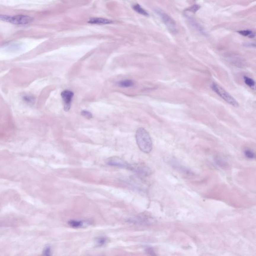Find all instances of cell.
Returning a JSON list of instances; mask_svg holds the SVG:
<instances>
[{
	"label": "cell",
	"instance_id": "obj_18",
	"mask_svg": "<svg viewBox=\"0 0 256 256\" xmlns=\"http://www.w3.org/2000/svg\"><path fill=\"white\" fill-rule=\"evenodd\" d=\"M7 48L9 50L13 51H17L19 50L20 48L21 49V46L18 44H11L7 46Z\"/></svg>",
	"mask_w": 256,
	"mask_h": 256
},
{
	"label": "cell",
	"instance_id": "obj_8",
	"mask_svg": "<svg viewBox=\"0 0 256 256\" xmlns=\"http://www.w3.org/2000/svg\"><path fill=\"white\" fill-rule=\"evenodd\" d=\"M61 96L64 103V110L68 111L71 108L72 99L74 96V93L70 90H64L61 93Z\"/></svg>",
	"mask_w": 256,
	"mask_h": 256
},
{
	"label": "cell",
	"instance_id": "obj_6",
	"mask_svg": "<svg viewBox=\"0 0 256 256\" xmlns=\"http://www.w3.org/2000/svg\"><path fill=\"white\" fill-rule=\"evenodd\" d=\"M130 170L134 172L136 174L143 177H147L151 174L152 171L150 169L143 164H132L130 165Z\"/></svg>",
	"mask_w": 256,
	"mask_h": 256
},
{
	"label": "cell",
	"instance_id": "obj_19",
	"mask_svg": "<svg viewBox=\"0 0 256 256\" xmlns=\"http://www.w3.org/2000/svg\"><path fill=\"white\" fill-rule=\"evenodd\" d=\"M81 115L83 117H85L86 118L88 119L92 118V117H93V116H92L91 113H90V112H89V111L87 110L82 111V112H81Z\"/></svg>",
	"mask_w": 256,
	"mask_h": 256
},
{
	"label": "cell",
	"instance_id": "obj_7",
	"mask_svg": "<svg viewBox=\"0 0 256 256\" xmlns=\"http://www.w3.org/2000/svg\"><path fill=\"white\" fill-rule=\"evenodd\" d=\"M154 220L152 217L147 214H142L136 216L135 218L129 220V222L135 225H149L152 224Z\"/></svg>",
	"mask_w": 256,
	"mask_h": 256
},
{
	"label": "cell",
	"instance_id": "obj_11",
	"mask_svg": "<svg viewBox=\"0 0 256 256\" xmlns=\"http://www.w3.org/2000/svg\"><path fill=\"white\" fill-rule=\"evenodd\" d=\"M133 9L137 13H139L140 14L145 16H149V14L147 13V12L144 10V9L138 4L133 5Z\"/></svg>",
	"mask_w": 256,
	"mask_h": 256
},
{
	"label": "cell",
	"instance_id": "obj_10",
	"mask_svg": "<svg viewBox=\"0 0 256 256\" xmlns=\"http://www.w3.org/2000/svg\"><path fill=\"white\" fill-rule=\"evenodd\" d=\"M117 85L122 88H129L133 86L134 85V82L131 80H122L117 82Z\"/></svg>",
	"mask_w": 256,
	"mask_h": 256
},
{
	"label": "cell",
	"instance_id": "obj_17",
	"mask_svg": "<svg viewBox=\"0 0 256 256\" xmlns=\"http://www.w3.org/2000/svg\"><path fill=\"white\" fill-rule=\"evenodd\" d=\"M244 153H245L246 157L250 159H253L255 157L254 153L249 149H247L246 150H245Z\"/></svg>",
	"mask_w": 256,
	"mask_h": 256
},
{
	"label": "cell",
	"instance_id": "obj_1",
	"mask_svg": "<svg viewBox=\"0 0 256 256\" xmlns=\"http://www.w3.org/2000/svg\"><path fill=\"white\" fill-rule=\"evenodd\" d=\"M136 142L141 151L150 153L152 150L153 143L150 135L144 128H140L136 133Z\"/></svg>",
	"mask_w": 256,
	"mask_h": 256
},
{
	"label": "cell",
	"instance_id": "obj_5",
	"mask_svg": "<svg viewBox=\"0 0 256 256\" xmlns=\"http://www.w3.org/2000/svg\"><path fill=\"white\" fill-rule=\"evenodd\" d=\"M107 165L112 167H115L118 168H125L130 170V165L123 160L118 157H112L107 159L106 161Z\"/></svg>",
	"mask_w": 256,
	"mask_h": 256
},
{
	"label": "cell",
	"instance_id": "obj_13",
	"mask_svg": "<svg viewBox=\"0 0 256 256\" xmlns=\"http://www.w3.org/2000/svg\"><path fill=\"white\" fill-rule=\"evenodd\" d=\"M238 33L241 35L245 36V37H248L249 38H253L255 37V33L252 31L248 30H242L238 31Z\"/></svg>",
	"mask_w": 256,
	"mask_h": 256
},
{
	"label": "cell",
	"instance_id": "obj_20",
	"mask_svg": "<svg viewBox=\"0 0 256 256\" xmlns=\"http://www.w3.org/2000/svg\"><path fill=\"white\" fill-rule=\"evenodd\" d=\"M106 239L105 238H99L96 240V244L98 246H102L106 243Z\"/></svg>",
	"mask_w": 256,
	"mask_h": 256
},
{
	"label": "cell",
	"instance_id": "obj_21",
	"mask_svg": "<svg viewBox=\"0 0 256 256\" xmlns=\"http://www.w3.org/2000/svg\"><path fill=\"white\" fill-rule=\"evenodd\" d=\"M200 9V6L198 5H194L193 6L191 7L190 8H189L188 10L191 12L193 13H196Z\"/></svg>",
	"mask_w": 256,
	"mask_h": 256
},
{
	"label": "cell",
	"instance_id": "obj_14",
	"mask_svg": "<svg viewBox=\"0 0 256 256\" xmlns=\"http://www.w3.org/2000/svg\"><path fill=\"white\" fill-rule=\"evenodd\" d=\"M244 79L245 84L248 86L250 88H252V89H254L255 87V81L253 80V79L251 78L250 77H247V76H245L244 77Z\"/></svg>",
	"mask_w": 256,
	"mask_h": 256
},
{
	"label": "cell",
	"instance_id": "obj_15",
	"mask_svg": "<svg viewBox=\"0 0 256 256\" xmlns=\"http://www.w3.org/2000/svg\"><path fill=\"white\" fill-rule=\"evenodd\" d=\"M189 20L190 21L191 24L194 26L196 29H197V30H198L201 33H203V34H205V32H204L203 29L201 27V26H200V25L197 23V22H196L195 20L192 19L191 18H189Z\"/></svg>",
	"mask_w": 256,
	"mask_h": 256
},
{
	"label": "cell",
	"instance_id": "obj_2",
	"mask_svg": "<svg viewBox=\"0 0 256 256\" xmlns=\"http://www.w3.org/2000/svg\"><path fill=\"white\" fill-rule=\"evenodd\" d=\"M0 20L17 25H25L31 23L33 21V18L22 15L13 16L0 15Z\"/></svg>",
	"mask_w": 256,
	"mask_h": 256
},
{
	"label": "cell",
	"instance_id": "obj_9",
	"mask_svg": "<svg viewBox=\"0 0 256 256\" xmlns=\"http://www.w3.org/2000/svg\"><path fill=\"white\" fill-rule=\"evenodd\" d=\"M88 23L95 25H108L113 23L111 20L102 18H92L88 21Z\"/></svg>",
	"mask_w": 256,
	"mask_h": 256
},
{
	"label": "cell",
	"instance_id": "obj_16",
	"mask_svg": "<svg viewBox=\"0 0 256 256\" xmlns=\"http://www.w3.org/2000/svg\"><path fill=\"white\" fill-rule=\"evenodd\" d=\"M23 99L28 104H32L35 102V98L31 95H24L23 97Z\"/></svg>",
	"mask_w": 256,
	"mask_h": 256
},
{
	"label": "cell",
	"instance_id": "obj_4",
	"mask_svg": "<svg viewBox=\"0 0 256 256\" xmlns=\"http://www.w3.org/2000/svg\"><path fill=\"white\" fill-rule=\"evenodd\" d=\"M154 11L158 15L160 18H161L162 21L166 26L169 31L171 32H176L177 31L176 29V23L175 21L173 19L169 16L167 14L164 12L163 10H161L158 8H155Z\"/></svg>",
	"mask_w": 256,
	"mask_h": 256
},
{
	"label": "cell",
	"instance_id": "obj_12",
	"mask_svg": "<svg viewBox=\"0 0 256 256\" xmlns=\"http://www.w3.org/2000/svg\"><path fill=\"white\" fill-rule=\"evenodd\" d=\"M70 226L72 227L78 228L82 227L85 224L83 221H77V220H71L68 222Z\"/></svg>",
	"mask_w": 256,
	"mask_h": 256
},
{
	"label": "cell",
	"instance_id": "obj_3",
	"mask_svg": "<svg viewBox=\"0 0 256 256\" xmlns=\"http://www.w3.org/2000/svg\"><path fill=\"white\" fill-rule=\"evenodd\" d=\"M212 89L216 94L221 97L223 99L226 101V102L231 105L234 107H238L239 104L238 102L232 97L229 93H228L226 90L222 87L215 83H213L211 85Z\"/></svg>",
	"mask_w": 256,
	"mask_h": 256
},
{
	"label": "cell",
	"instance_id": "obj_22",
	"mask_svg": "<svg viewBox=\"0 0 256 256\" xmlns=\"http://www.w3.org/2000/svg\"><path fill=\"white\" fill-rule=\"evenodd\" d=\"M44 255H50L51 253V248L50 247H47L45 248V250L44 251Z\"/></svg>",
	"mask_w": 256,
	"mask_h": 256
}]
</instances>
